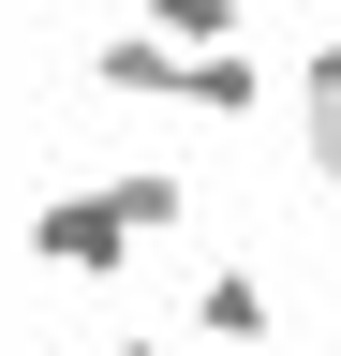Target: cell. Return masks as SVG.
Instances as JSON below:
<instances>
[{"label": "cell", "mask_w": 341, "mask_h": 356, "mask_svg": "<svg viewBox=\"0 0 341 356\" xmlns=\"http://www.w3.org/2000/svg\"><path fill=\"white\" fill-rule=\"evenodd\" d=\"M90 89H119V104H178V44H163L149 15H119V30L90 44Z\"/></svg>", "instance_id": "3"}, {"label": "cell", "mask_w": 341, "mask_h": 356, "mask_svg": "<svg viewBox=\"0 0 341 356\" xmlns=\"http://www.w3.org/2000/svg\"><path fill=\"white\" fill-rule=\"evenodd\" d=\"M193 341H223V356H267L282 341V297H267V267H208V282H193Z\"/></svg>", "instance_id": "2"}, {"label": "cell", "mask_w": 341, "mask_h": 356, "mask_svg": "<svg viewBox=\"0 0 341 356\" xmlns=\"http://www.w3.org/2000/svg\"><path fill=\"white\" fill-rule=\"evenodd\" d=\"M297 119H341V30L297 44Z\"/></svg>", "instance_id": "7"}, {"label": "cell", "mask_w": 341, "mask_h": 356, "mask_svg": "<svg viewBox=\"0 0 341 356\" xmlns=\"http://www.w3.org/2000/svg\"><path fill=\"white\" fill-rule=\"evenodd\" d=\"M134 15L178 44V60H208V44H238V15H252V0H134Z\"/></svg>", "instance_id": "6"}, {"label": "cell", "mask_w": 341, "mask_h": 356, "mask_svg": "<svg viewBox=\"0 0 341 356\" xmlns=\"http://www.w3.org/2000/svg\"><path fill=\"white\" fill-rule=\"evenodd\" d=\"M326 356H341V341H326Z\"/></svg>", "instance_id": "10"}, {"label": "cell", "mask_w": 341, "mask_h": 356, "mask_svg": "<svg viewBox=\"0 0 341 356\" xmlns=\"http://www.w3.org/2000/svg\"><path fill=\"white\" fill-rule=\"evenodd\" d=\"M104 208L134 222V252H149V238H178V222H193V178H178V163H119V178H104Z\"/></svg>", "instance_id": "4"}, {"label": "cell", "mask_w": 341, "mask_h": 356, "mask_svg": "<svg viewBox=\"0 0 341 356\" xmlns=\"http://www.w3.org/2000/svg\"><path fill=\"white\" fill-rule=\"evenodd\" d=\"M178 104L193 119H252L267 104V60H252V44H208V60H178Z\"/></svg>", "instance_id": "5"}, {"label": "cell", "mask_w": 341, "mask_h": 356, "mask_svg": "<svg viewBox=\"0 0 341 356\" xmlns=\"http://www.w3.org/2000/svg\"><path fill=\"white\" fill-rule=\"evenodd\" d=\"M30 267H45V282H119V267H134V222L104 208V178L30 208Z\"/></svg>", "instance_id": "1"}, {"label": "cell", "mask_w": 341, "mask_h": 356, "mask_svg": "<svg viewBox=\"0 0 341 356\" xmlns=\"http://www.w3.org/2000/svg\"><path fill=\"white\" fill-rule=\"evenodd\" d=\"M297 149H312V178L341 193V119H297Z\"/></svg>", "instance_id": "8"}, {"label": "cell", "mask_w": 341, "mask_h": 356, "mask_svg": "<svg viewBox=\"0 0 341 356\" xmlns=\"http://www.w3.org/2000/svg\"><path fill=\"white\" fill-rule=\"evenodd\" d=\"M104 356H193V341H178V327H119Z\"/></svg>", "instance_id": "9"}]
</instances>
